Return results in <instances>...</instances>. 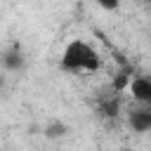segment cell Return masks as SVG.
Wrapping results in <instances>:
<instances>
[{"instance_id":"cell-7","label":"cell","mask_w":151,"mask_h":151,"mask_svg":"<svg viewBox=\"0 0 151 151\" xmlns=\"http://www.w3.org/2000/svg\"><path fill=\"white\" fill-rule=\"evenodd\" d=\"M101 113H104V116H116V113H118V101H116V99L101 101Z\"/></svg>"},{"instance_id":"cell-1","label":"cell","mask_w":151,"mask_h":151,"mask_svg":"<svg viewBox=\"0 0 151 151\" xmlns=\"http://www.w3.org/2000/svg\"><path fill=\"white\" fill-rule=\"evenodd\" d=\"M61 68L68 71V73H94L99 71L101 66V57L99 52L87 45L85 40H71L64 52H61V59H59Z\"/></svg>"},{"instance_id":"cell-6","label":"cell","mask_w":151,"mask_h":151,"mask_svg":"<svg viewBox=\"0 0 151 151\" xmlns=\"http://www.w3.org/2000/svg\"><path fill=\"white\" fill-rule=\"evenodd\" d=\"M2 64H5L7 68H19V66H21V52H19V50L7 52V54L2 57Z\"/></svg>"},{"instance_id":"cell-5","label":"cell","mask_w":151,"mask_h":151,"mask_svg":"<svg viewBox=\"0 0 151 151\" xmlns=\"http://www.w3.org/2000/svg\"><path fill=\"white\" fill-rule=\"evenodd\" d=\"M130 78H132V73H130V71H120V73H116V78H113V83H111L113 92H125V90H127Z\"/></svg>"},{"instance_id":"cell-4","label":"cell","mask_w":151,"mask_h":151,"mask_svg":"<svg viewBox=\"0 0 151 151\" xmlns=\"http://www.w3.org/2000/svg\"><path fill=\"white\" fill-rule=\"evenodd\" d=\"M66 134H68V125L61 123V120H52V123L45 127V137H47V139H61V137H66Z\"/></svg>"},{"instance_id":"cell-8","label":"cell","mask_w":151,"mask_h":151,"mask_svg":"<svg viewBox=\"0 0 151 151\" xmlns=\"http://www.w3.org/2000/svg\"><path fill=\"white\" fill-rule=\"evenodd\" d=\"M101 9H106V12H113V9H118L120 7V0H94Z\"/></svg>"},{"instance_id":"cell-3","label":"cell","mask_w":151,"mask_h":151,"mask_svg":"<svg viewBox=\"0 0 151 151\" xmlns=\"http://www.w3.org/2000/svg\"><path fill=\"white\" fill-rule=\"evenodd\" d=\"M127 123L134 132H149L151 130V109L149 106H139L127 116Z\"/></svg>"},{"instance_id":"cell-2","label":"cell","mask_w":151,"mask_h":151,"mask_svg":"<svg viewBox=\"0 0 151 151\" xmlns=\"http://www.w3.org/2000/svg\"><path fill=\"white\" fill-rule=\"evenodd\" d=\"M127 92L132 94V99L139 106H149L151 104V80L146 76H134L127 83Z\"/></svg>"}]
</instances>
